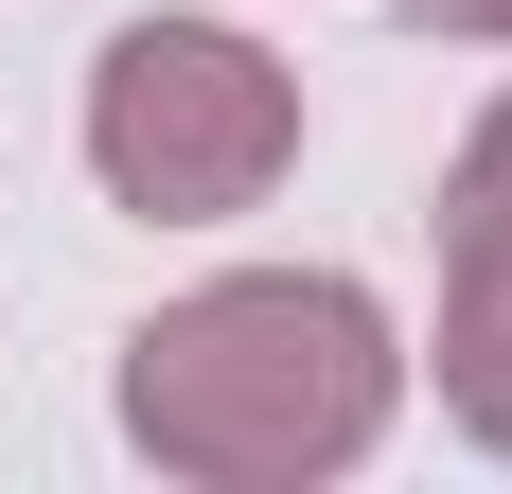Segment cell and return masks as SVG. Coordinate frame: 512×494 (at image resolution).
Segmentation results:
<instances>
[{
  "instance_id": "7a4b0ae2",
  "label": "cell",
  "mask_w": 512,
  "mask_h": 494,
  "mask_svg": "<svg viewBox=\"0 0 512 494\" xmlns=\"http://www.w3.org/2000/svg\"><path fill=\"white\" fill-rule=\"evenodd\" d=\"M89 159L124 212H177V230H212V212H248L283 159H301V89L265 71L248 36H212V18H124L89 71Z\"/></svg>"
},
{
  "instance_id": "3957f363",
  "label": "cell",
  "mask_w": 512,
  "mask_h": 494,
  "mask_svg": "<svg viewBox=\"0 0 512 494\" xmlns=\"http://www.w3.org/2000/svg\"><path fill=\"white\" fill-rule=\"evenodd\" d=\"M442 389L512 442V265H460V300H442Z\"/></svg>"
},
{
  "instance_id": "6da1fadb",
  "label": "cell",
  "mask_w": 512,
  "mask_h": 494,
  "mask_svg": "<svg viewBox=\"0 0 512 494\" xmlns=\"http://www.w3.org/2000/svg\"><path fill=\"white\" fill-rule=\"evenodd\" d=\"M124 424L195 477H318L389 424V318L354 283H212L177 318H142Z\"/></svg>"
},
{
  "instance_id": "5b68a950",
  "label": "cell",
  "mask_w": 512,
  "mask_h": 494,
  "mask_svg": "<svg viewBox=\"0 0 512 494\" xmlns=\"http://www.w3.org/2000/svg\"><path fill=\"white\" fill-rule=\"evenodd\" d=\"M424 36H512V0H407Z\"/></svg>"
},
{
  "instance_id": "277c9868",
  "label": "cell",
  "mask_w": 512,
  "mask_h": 494,
  "mask_svg": "<svg viewBox=\"0 0 512 494\" xmlns=\"http://www.w3.org/2000/svg\"><path fill=\"white\" fill-rule=\"evenodd\" d=\"M442 247L460 265H512V106L460 142V177H442Z\"/></svg>"
}]
</instances>
